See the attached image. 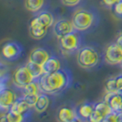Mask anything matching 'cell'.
Here are the masks:
<instances>
[{
  "mask_svg": "<svg viewBox=\"0 0 122 122\" xmlns=\"http://www.w3.org/2000/svg\"><path fill=\"white\" fill-rule=\"evenodd\" d=\"M73 74L69 69L61 68L51 73H44L39 79L41 93L60 95L68 90L73 85Z\"/></svg>",
  "mask_w": 122,
  "mask_h": 122,
  "instance_id": "obj_1",
  "label": "cell"
},
{
  "mask_svg": "<svg viewBox=\"0 0 122 122\" xmlns=\"http://www.w3.org/2000/svg\"><path fill=\"white\" fill-rule=\"evenodd\" d=\"M98 15L97 11L86 8L75 10L72 17V21L75 30L84 32L91 30L98 22Z\"/></svg>",
  "mask_w": 122,
  "mask_h": 122,
  "instance_id": "obj_2",
  "label": "cell"
},
{
  "mask_svg": "<svg viewBox=\"0 0 122 122\" xmlns=\"http://www.w3.org/2000/svg\"><path fill=\"white\" fill-rule=\"evenodd\" d=\"M76 61L81 68L90 70L98 65L100 61V54L95 47L84 46L77 51Z\"/></svg>",
  "mask_w": 122,
  "mask_h": 122,
  "instance_id": "obj_3",
  "label": "cell"
},
{
  "mask_svg": "<svg viewBox=\"0 0 122 122\" xmlns=\"http://www.w3.org/2000/svg\"><path fill=\"white\" fill-rule=\"evenodd\" d=\"M58 41L61 52L65 55H69L77 52L81 49L83 43V37L80 31L74 30L65 36L61 37Z\"/></svg>",
  "mask_w": 122,
  "mask_h": 122,
  "instance_id": "obj_4",
  "label": "cell"
},
{
  "mask_svg": "<svg viewBox=\"0 0 122 122\" xmlns=\"http://www.w3.org/2000/svg\"><path fill=\"white\" fill-rule=\"evenodd\" d=\"M12 80L14 86L16 87H18V89H21L26 85L30 84L32 81H34L36 79L32 75V73H30V71L28 68V66L23 65V66H20L18 69H16L15 73L13 74Z\"/></svg>",
  "mask_w": 122,
  "mask_h": 122,
  "instance_id": "obj_5",
  "label": "cell"
},
{
  "mask_svg": "<svg viewBox=\"0 0 122 122\" xmlns=\"http://www.w3.org/2000/svg\"><path fill=\"white\" fill-rule=\"evenodd\" d=\"M23 52V47L17 41H7L2 47V58L7 61L18 60Z\"/></svg>",
  "mask_w": 122,
  "mask_h": 122,
  "instance_id": "obj_6",
  "label": "cell"
},
{
  "mask_svg": "<svg viewBox=\"0 0 122 122\" xmlns=\"http://www.w3.org/2000/svg\"><path fill=\"white\" fill-rule=\"evenodd\" d=\"M104 61L109 65H120L122 61V49L117 42L111 43L105 49Z\"/></svg>",
  "mask_w": 122,
  "mask_h": 122,
  "instance_id": "obj_7",
  "label": "cell"
},
{
  "mask_svg": "<svg viewBox=\"0 0 122 122\" xmlns=\"http://www.w3.org/2000/svg\"><path fill=\"white\" fill-rule=\"evenodd\" d=\"M74 30H75V29H74L72 19L70 20V19H66V18H61V19L55 21L52 26V32L58 40Z\"/></svg>",
  "mask_w": 122,
  "mask_h": 122,
  "instance_id": "obj_8",
  "label": "cell"
},
{
  "mask_svg": "<svg viewBox=\"0 0 122 122\" xmlns=\"http://www.w3.org/2000/svg\"><path fill=\"white\" fill-rule=\"evenodd\" d=\"M18 96L15 92L9 89L7 86L4 89H1L0 93V108L2 112L9 111L11 106L18 99Z\"/></svg>",
  "mask_w": 122,
  "mask_h": 122,
  "instance_id": "obj_9",
  "label": "cell"
},
{
  "mask_svg": "<svg viewBox=\"0 0 122 122\" xmlns=\"http://www.w3.org/2000/svg\"><path fill=\"white\" fill-rule=\"evenodd\" d=\"M58 119L61 122H73L79 120V117L77 115L76 108H73L72 107L63 106L58 110Z\"/></svg>",
  "mask_w": 122,
  "mask_h": 122,
  "instance_id": "obj_10",
  "label": "cell"
},
{
  "mask_svg": "<svg viewBox=\"0 0 122 122\" xmlns=\"http://www.w3.org/2000/svg\"><path fill=\"white\" fill-rule=\"evenodd\" d=\"M104 100L110 105L114 112L121 113L122 112V94L119 92L115 93H106Z\"/></svg>",
  "mask_w": 122,
  "mask_h": 122,
  "instance_id": "obj_11",
  "label": "cell"
},
{
  "mask_svg": "<svg viewBox=\"0 0 122 122\" xmlns=\"http://www.w3.org/2000/svg\"><path fill=\"white\" fill-rule=\"evenodd\" d=\"M50 57H51V54L46 49L35 48L30 51V56H29V61H34L36 63L43 65Z\"/></svg>",
  "mask_w": 122,
  "mask_h": 122,
  "instance_id": "obj_12",
  "label": "cell"
},
{
  "mask_svg": "<svg viewBox=\"0 0 122 122\" xmlns=\"http://www.w3.org/2000/svg\"><path fill=\"white\" fill-rule=\"evenodd\" d=\"M95 107H96V104L89 103V102H86V103L79 105L76 107L79 120H88L89 121L90 117L93 114V112L95 111Z\"/></svg>",
  "mask_w": 122,
  "mask_h": 122,
  "instance_id": "obj_13",
  "label": "cell"
},
{
  "mask_svg": "<svg viewBox=\"0 0 122 122\" xmlns=\"http://www.w3.org/2000/svg\"><path fill=\"white\" fill-rule=\"evenodd\" d=\"M42 66L44 73H54V72L60 70L61 68V61L58 57H56L54 55H51V57L46 61V62L43 64Z\"/></svg>",
  "mask_w": 122,
  "mask_h": 122,
  "instance_id": "obj_14",
  "label": "cell"
},
{
  "mask_svg": "<svg viewBox=\"0 0 122 122\" xmlns=\"http://www.w3.org/2000/svg\"><path fill=\"white\" fill-rule=\"evenodd\" d=\"M30 107L27 104V102L24 100V98L22 97H18L14 104L11 106L9 111L14 112V113H17V114H20V115H25L27 113H29L30 111Z\"/></svg>",
  "mask_w": 122,
  "mask_h": 122,
  "instance_id": "obj_15",
  "label": "cell"
},
{
  "mask_svg": "<svg viewBox=\"0 0 122 122\" xmlns=\"http://www.w3.org/2000/svg\"><path fill=\"white\" fill-rule=\"evenodd\" d=\"M20 92H21V97L30 96V95H39L40 93H41L39 80L36 79L30 84L26 85L24 87L20 89Z\"/></svg>",
  "mask_w": 122,
  "mask_h": 122,
  "instance_id": "obj_16",
  "label": "cell"
},
{
  "mask_svg": "<svg viewBox=\"0 0 122 122\" xmlns=\"http://www.w3.org/2000/svg\"><path fill=\"white\" fill-rule=\"evenodd\" d=\"M50 106V97L48 96V94L46 93H41L39 95V98L37 101L36 105L34 107V109L37 113L41 114L43 112H45L48 109Z\"/></svg>",
  "mask_w": 122,
  "mask_h": 122,
  "instance_id": "obj_17",
  "label": "cell"
},
{
  "mask_svg": "<svg viewBox=\"0 0 122 122\" xmlns=\"http://www.w3.org/2000/svg\"><path fill=\"white\" fill-rule=\"evenodd\" d=\"M37 18L40 20V22L46 28L49 30L51 27H52L55 22L54 16L52 13L49 12V11H41L37 14Z\"/></svg>",
  "mask_w": 122,
  "mask_h": 122,
  "instance_id": "obj_18",
  "label": "cell"
},
{
  "mask_svg": "<svg viewBox=\"0 0 122 122\" xmlns=\"http://www.w3.org/2000/svg\"><path fill=\"white\" fill-rule=\"evenodd\" d=\"M24 5L28 11L39 13L45 6V0H25Z\"/></svg>",
  "mask_w": 122,
  "mask_h": 122,
  "instance_id": "obj_19",
  "label": "cell"
},
{
  "mask_svg": "<svg viewBox=\"0 0 122 122\" xmlns=\"http://www.w3.org/2000/svg\"><path fill=\"white\" fill-rule=\"evenodd\" d=\"M95 111L101 117H103V119H105L106 117H107L111 112H113V110L111 108L110 105L107 102V101H101L96 104V107H95Z\"/></svg>",
  "mask_w": 122,
  "mask_h": 122,
  "instance_id": "obj_20",
  "label": "cell"
},
{
  "mask_svg": "<svg viewBox=\"0 0 122 122\" xmlns=\"http://www.w3.org/2000/svg\"><path fill=\"white\" fill-rule=\"evenodd\" d=\"M26 65L28 66V68L30 69V73H32V75L34 76L35 79H40L43 74H44V71H43V66L41 64L36 63L34 61H28V62L26 63Z\"/></svg>",
  "mask_w": 122,
  "mask_h": 122,
  "instance_id": "obj_21",
  "label": "cell"
},
{
  "mask_svg": "<svg viewBox=\"0 0 122 122\" xmlns=\"http://www.w3.org/2000/svg\"><path fill=\"white\" fill-rule=\"evenodd\" d=\"M30 113V111L25 115H20V114H17V113H14L11 111H7L3 116L6 117V122H22L26 121L28 119Z\"/></svg>",
  "mask_w": 122,
  "mask_h": 122,
  "instance_id": "obj_22",
  "label": "cell"
},
{
  "mask_svg": "<svg viewBox=\"0 0 122 122\" xmlns=\"http://www.w3.org/2000/svg\"><path fill=\"white\" fill-rule=\"evenodd\" d=\"M47 29H41V28H30V35L31 38L35 40H41L47 34Z\"/></svg>",
  "mask_w": 122,
  "mask_h": 122,
  "instance_id": "obj_23",
  "label": "cell"
},
{
  "mask_svg": "<svg viewBox=\"0 0 122 122\" xmlns=\"http://www.w3.org/2000/svg\"><path fill=\"white\" fill-rule=\"evenodd\" d=\"M118 92L116 86V76L107 80L105 84V93H115Z\"/></svg>",
  "mask_w": 122,
  "mask_h": 122,
  "instance_id": "obj_24",
  "label": "cell"
},
{
  "mask_svg": "<svg viewBox=\"0 0 122 122\" xmlns=\"http://www.w3.org/2000/svg\"><path fill=\"white\" fill-rule=\"evenodd\" d=\"M39 95H30V96H25V97H22L24 98V100L27 102V104L29 105L31 108L32 107L34 108L37 101H38V98H39Z\"/></svg>",
  "mask_w": 122,
  "mask_h": 122,
  "instance_id": "obj_25",
  "label": "cell"
},
{
  "mask_svg": "<svg viewBox=\"0 0 122 122\" xmlns=\"http://www.w3.org/2000/svg\"><path fill=\"white\" fill-rule=\"evenodd\" d=\"M84 0H61V4L67 7H76L83 3Z\"/></svg>",
  "mask_w": 122,
  "mask_h": 122,
  "instance_id": "obj_26",
  "label": "cell"
},
{
  "mask_svg": "<svg viewBox=\"0 0 122 122\" xmlns=\"http://www.w3.org/2000/svg\"><path fill=\"white\" fill-rule=\"evenodd\" d=\"M105 122H120V116L117 112H111L107 117H106L104 119Z\"/></svg>",
  "mask_w": 122,
  "mask_h": 122,
  "instance_id": "obj_27",
  "label": "cell"
},
{
  "mask_svg": "<svg viewBox=\"0 0 122 122\" xmlns=\"http://www.w3.org/2000/svg\"><path fill=\"white\" fill-rule=\"evenodd\" d=\"M112 10L116 17L122 18V0L117 2L116 5L112 7Z\"/></svg>",
  "mask_w": 122,
  "mask_h": 122,
  "instance_id": "obj_28",
  "label": "cell"
},
{
  "mask_svg": "<svg viewBox=\"0 0 122 122\" xmlns=\"http://www.w3.org/2000/svg\"><path fill=\"white\" fill-rule=\"evenodd\" d=\"M119 1H120V0H101L102 4H103L106 7H108V8H112V7L115 6L117 2H119Z\"/></svg>",
  "mask_w": 122,
  "mask_h": 122,
  "instance_id": "obj_29",
  "label": "cell"
},
{
  "mask_svg": "<svg viewBox=\"0 0 122 122\" xmlns=\"http://www.w3.org/2000/svg\"><path fill=\"white\" fill-rule=\"evenodd\" d=\"M116 86L117 91L122 94V73L116 76Z\"/></svg>",
  "mask_w": 122,
  "mask_h": 122,
  "instance_id": "obj_30",
  "label": "cell"
},
{
  "mask_svg": "<svg viewBox=\"0 0 122 122\" xmlns=\"http://www.w3.org/2000/svg\"><path fill=\"white\" fill-rule=\"evenodd\" d=\"M89 121L100 122V121H104V119H103V117H101L99 116L96 111H94V112H93V114L91 115V117H90V118H89Z\"/></svg>",
  "mask_w": 122,
  "mask_h": 122,
  "instance_id": "obj_31",
  "label": "cell"
},
{
  "mask_svg": "<svg viewBox=\"0 0 122 122\" xmlns=\"http://www.w3.org/2000/svg\"><path fill=\"white\" fill-rule=\"evenodd\" d=\"M116 42L117 43V45H118V46H119V47L122 49V33H121V34H119V35H118V37L117 38Z\"/></svg>",
  "mask_w": 122,
  "mask_h": 122,
  "instance_id": "obj_32",
  "label": "cell"
},
{
  "mask_svg": "<svg viewBox=\"0 0 122 122\" xmlns=\"http://www.w3.org/2000/svg\"><path fill=\"white\" fill-rule=\"evenodd\" d=\"M119 116H120V122H122V112L119 113Z\"/></svg>",
  "mask_w": 122,
  "mask_h": 122,
  "instance_id": "obj_33",
  "label": "cell"
},
{
  "mask_svg": "<svg viewBox=\"0 0 122 122\" xmlns=\"http://www.w3.org/2000/svg\"><path fill=\"white\" fill-rule=\"evenodd\" d=\"M120 66H121V68H122V61H121V63H120Z\"/></svg>",
  "mask_w": 122,
  "mask_h": 122,
  "instance_id": "obj_34",
  "label": "cell"
}]
</instances>
